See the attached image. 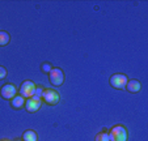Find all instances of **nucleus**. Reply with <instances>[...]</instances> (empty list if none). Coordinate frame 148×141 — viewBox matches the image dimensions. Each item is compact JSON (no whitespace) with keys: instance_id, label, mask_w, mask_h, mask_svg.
Segmentation results:
<instances>
[{"instance_id":"obj_1","label":"nucleus","mask_w":148,"mask_h":141,"mask_svg":"<svg viewBox=\"0 0 148 141\" xmlns=\"http://www.w3.org/2000/svg\"><path fill=\"white\" fill-rule=\"evenodd\" d=\"M110 141H127V131L123 125H115L109 132Z\"/></svg>"},{"instance_id":"obj_2","label":"nucleus","mask_w":148,"mask_h":141,"mask_svg":"<svg viewBox=\"0 0 148 141\" xmlns=\"http://www.w3.org/2000/svg\"><path fill=\"white\" fill-rule=\"evenodd\" d=\"M36 84L32 82V81H24L21 84V88H20V95L24 98H30L34 95L36 93Z\"/></svg>"},{"instance_id":"obj_3","label":"nucleus","mask_w":148,"mask_h":141,"mask_svg":"<svg viewBox=\"0 0 148 141\" xmlns=\"http://www.w3.org/2000/svg\"><path fill=\"white\" fill-rule=\"evenodd\" d=\"M49 78H50V82L54 86H59L64 81V73L59 68H53L50 71V73H49Z\"/></svg>"},{"instance_id":"obj_4","label":"nucleus","mask_w":148,"mask_h":141,"mask_svg":"<svg viewBox=\"0 0 148 141\" xmlns=\"http://www.w3.org/2000/svg\"><path fill=\"white\" fill-rule=\"evenodd\" d=\"M127 76L122 75V73H117L110 77V85L115 89H125L126 84H127Z\"/></svg>"},{"instance_id":"obj_5","label":"nucleus","mask_w":148,"mask_h":141,"mask_svg":"<svg viewBox=\"0 0 148 141\" xmlns=\"http://www.w3.org/2000/svg\"><path fill=\"white\" fill-rule=\"evenodd\" d=\"M42 98L47 105H56L59 102V99H60L58 91H55L54 89H45Z\"/></svg>"},{"instance_id":"obj_6","label":"nucleus","mask_w":148,"mask_h":141,"mask_svg":"<svg viewBox=\"0 0 148 141\" xmlns=\"http://www.w3.org/2000/svg\"><path fill=\"white\" fill-rule=\"evenodd\" d=\"M41 99L42 98L36 97V95L28 98V101L25 102V108L29 111V112H36V111H38L39 107H41V103H42Z\"/></svg>"},{"instance_id":"obj_7","label":"nucleus","mask_w":148,"mask_h":141,"mask_svg":"<svg viewBox=\"0 0 148 141\" xmlns=\"http://www.w3.org/2000/svg\"><path fill=\"white\" fill-rule=\"evenodd\" d=\"M0 94H1V97L5 98V99H13L17 94V89L13 84H7V85H4L3 88H1Z\"/></svg>"},{"instance_id":"obj_8","label":"nucleus","mask_w":148,"mask_h":141,"mask_svg":"<svg viewBox=\"0 0 148 141\" xmlns=\"http://www.w3.org/2000/svg\"><path fill=\"white\" fill-rule=\"evenodd\" d=\"M125 89H127L130 93H139L142 90V85H140V82L138 80H130L127 81Z\"/></svg>"},{"instance_id":"obj_9","label":"nucleus","mask_w":148,"mask_h":141,"mask_svg":"<svg viewBox=\"0 0 148 141\" xmlns=\"http://www.w3.org/2000/svg\"><path fill=\"white\" fill-rule=\"evenodd\" d=\"M24 105H25V98L21 97V95H16L12 99V107L14 108H21Z\"/></svg>"},{"instance_id":"obj_10","label":"nucleus","mask_w":148,"mask_h":141,"mask_svg":"<svg viewBox=\"0 0 148 141\" xmlns=\"http://www.w3.org/2000/svg\"><path fill=\"white\" fill-rule=\"evenodd\" d=\"M23 140L24 141H37L38 140V136H37V133L34 131L29 129L23 135Z\"/></svg>"},{"instance_id":"obj_11","label":"nucleus","mask_w":148,"mask_h":141,"mask_svg":"<svg viewBox=\"0 0 148 141\" xmlns=\"http://www.w3.org/2000/svg\"><path fill=\"white\" fill-rule=\"evenodd\" d=\"M9 39H11V37L7 31H0V46H5L9 42Z\"/></svg>"},{"instance_id":"obj_12","label":"nucleus","mask_w":148,"mask_h":141,"mask_svg":"<svg viewBox=\"0 0 148 141\" xmlns=\"http://www.w3.org/2000/svg\"><path fill=\"white\" fill-rule=\"evenodd\" d=\"M95 141H110V138H109V133H106V132H101V133H98V135L96 136Z\"/></svg>"},{"instance_id":"obj_13","label":"nucleus","mask_w":148,"mask_h":141,"mask_svg":"<svg viewBox=\"0 0 148 141\" xmlns=\"http://www.w3.org/2000/svg\"><path fill=\"white\" fill-rule=\"evenodd\" d=\"M43 88H41V86H37L36 88V93H34V95L36 97H39V98H42V95H43Z\"/></svg>"},{"instance_id":"obj_14","label":"nucleus","mask_w":148,"mask_h":141,"mask_svg":"<svg viewBox=\"0 0 148 141\" xmlns=\"http://www.w3.org/2000/svg\"><path fill=\"white\" fill-rule=\"evenodd\" d=\"M51 69H53V65H51V64H49V63L42 64V71H43V72H49V73H50Z\"/></svg>"},{"instance_id":"obj_15","label":"nucleus","mask_w":148,"mask_h":141,"mask_svg":"<svg viewBox=\"0 0 148 141\" xmlns=\"http://www.w3.org/2000/svg\"><path fill=\"white\" fill-rule=\"evenodd\" d=\"M7 77V69L4 67H0V80H4Z\"/></svg>"},{"instance_id":"obj_16","label":"nucleus","mask_w":148,"mask_h":141,"mask_svg":"<svg viewBox=\"0 0 148 141\" xmlns=\"http://www.w3.org/2000/svg\"><path fill=\"white\" fill-rule=\"evenodd\" d=\"M1 141H8V140H1Z\"/></svg>"},{"instance_id":"obj_17","label":"nucleus","mask_w":148,"mask_h":141,"mask_svg":"<svg viewBox=\"0 0 148 141\" xmlns=\"http://www.w3.org/2000/svg\"><path fill=\"white\" fill-rule=\"evenodd\" d=\"M16 141H21V140H16Z\"/></svg>"}]
</instances>
